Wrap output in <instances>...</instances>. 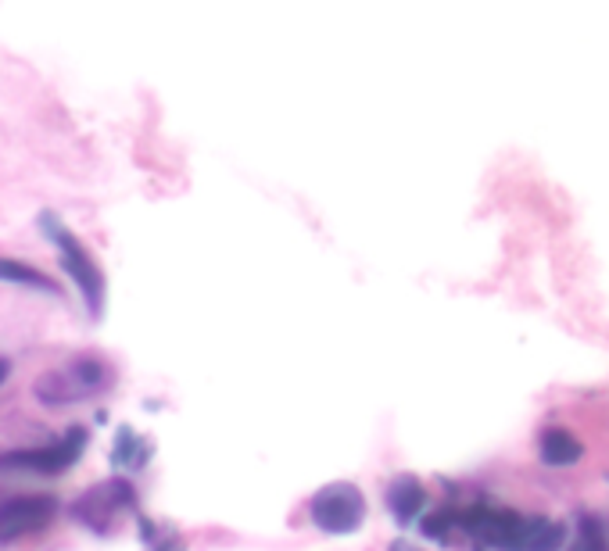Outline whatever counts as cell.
I'll use <instances>...</instances> for the list:
<instances>
[{
  "mask_svg": "<svg viewBox=\"0 0 609 551\" xmlns=\"http://www.w3.org/2000/svg\"><path fill=\"white\" fill-rule=\"evenodd\" d=\"M366 519V501L352 484H334L312 498V523L326 534H352Z\"/></svg>",
  "mask_w": 609,
  "mask_h": 551,
  "instance_id": "obj_1",
  "label": "cell"
},
{
  "mask_svg": "<svg viewBox=\"0 0 609 551\" xmlns=\"http://www.w3.org/2000/svg\"><path fill=\"white\" fill-rule=\"evenodd\" d=\"M43 222H47V219H43ZM47 226H51V222H47ZM51 237H54V244H58V251H61V265H65V272H69L72 280H76V287L83 290L86 308H90L94 315H101L104 276H101V269L94 265V258L86 255L83 244H79V240L72 237L65 226H51Z\"/></svg>",
  "mask_w": 609,
  "mask_h": 551,
  "instance_id": "obj_2",
  "label": "cell"
},
{
  "mask_svg": "<svg viewBox=\"0 0 609 551\" xmlns=\"http://www.w3.org/2000/svg\"><path fill=\"white\" fill-rule=\"evenodd\" d=\"M58 512V501L47 494H26L0 505V541H18V537L36 534L51 523Z\"/></svg>",
  "mask_w": 609,
  "mask_h": 551,
  "instance_id": "obj_3",
  "label": "cell"
},
{
  "mask_svg": "<svg viewBox=\"0 0 609 551\" xmlns=\"http://www.w3.org/2000/svg\"><path fill=\"white\" fill-rule=\"evenodd\" d=\"M524 526L527 519L516 516L509 509H473L466 512V530H470L477 541L491 544V548L516 551L524 541Z\"/></svg>",
  "mask_w": 609,
  "mask_h": 551,
  "instance_id": "obj_4",
  "label": "cell"
},
{
  "mask_svg": "<svg viewBox=\"0 0 609 551\" xmlns=\"http://www.w3.org/2000/svg\"><path fill=\"white\" fill-rule=\"evenodd\" d=\"M79 451H83V430H72L61 444H51L43 451H26V455H15L11 462H26L29 469H43V473H61L76 462Z\"/></svg>",
  "mask_w": 609,
  "mask_h": 551,
  "instance_id": "obj_5",
  "label": "cell"
},
{
  "mask_svg": "<svg viewBox=\"0 0 609 551\" xmlns=\"http://www.w3.org/2000/svg\"><path fill=\"white\" fill-rule=\"evenodd\" d=\"M423 501H427V494H423V484L416 476H398L391 491H387V505H391L398 523H412V519L420 516Z\"/></svg>",
  "mask_w": 609,
  "mask_h": 551,
  "instance_id": "obj_6",
  "label": "cell"
},
{
  "mask_svg": "<svg viewBox=\"0 0 609 551\" xmlns=\"http://www.w3.org/2000/svg\"><path fill=\"white\" fill-rule=\"evenodd\" d=\"M581 458V444H577L574 433L567 430H545L541 437V462L552 469H563V466H574Z\"/></svg>",
  "mask_w": 609,
  "mask_h": 551,
  "instance_id": "obj_7",
  "label": "cell"
},
{
  "mask_svg": "<svg viewBox=\"0 0 609 551\" xmlns=\"http://www.w3.org/2000/svg\"><path fill=\"white\" fill-rule=\"evenodd\" d=\"M0 280L4 283H22V287H40V290H54V283L36 272L33 265L11 262V258H0Z\"/></svg>",
  "mask_w": 609,
  "mask_h": 551,
  "instance_id": "obj_8",
  "label": "cell"
},
{
  "mask_svg": "<svg viewBox=\"0 0 609 551\" xmlns=\"http://www.w3.org/2000/svg\"><path fill=\"white\" fill-rule=\"evenodd\" d=\"M574 551H609L606 548V537H602V526L595 523V519H584L581 537H577Z\"/></svg>",
  "mask_w": 609,
  "mask_h": 551,
  "instance_id": "obj_9",
  "label": "cell"
},
{
  "mask_svg": "<svg viewBox=\"0 0 609 551\" xmlns=\"http://www.w3.org/2000/svg\"><path fill=\"white\" fill-rule=\"evenodd\" d=\"M391 551H420V548H416V544H409V541H395V544H391Z\"/></svg>",
  "mask_w": 609,
  "mask_h": 551,
  "instance_id": "obj_10",
  "label": "cell"
},
{
  "mask_svg": "<svg viewBox=\"0 0 609 551\" xmlns=\"http://www.w3.org/2000/svg\"><path fill=\"white\" fill-rule=\"evenodd\" d=\"M8 373H11V365H8V358H0V383L8 380Z\"/></svg>",
  "mask_w": 609,
  "mask_h": 551,
  "instance_id": "obj_11",
  "label": "cell"
}]
</instances>
